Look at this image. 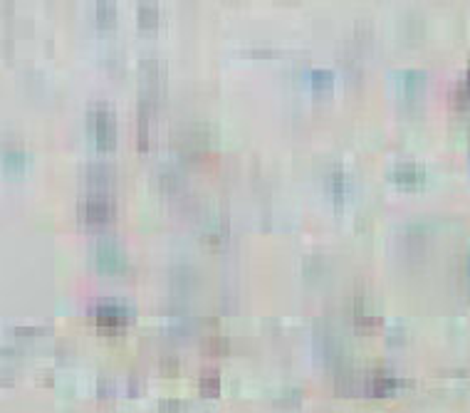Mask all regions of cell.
<instances>
[{"label":"cell","mask_w":470,"mask_h":413,"mask_svg":"<svg viewBox=\"0 0 470 413\" xmlns=\"http://www.w3.org/2000/svg\"><path fill=\"white\" fill-rule=\"evenodd\" d=\"M468 275H470V260H468Z\"/></svg>","instance_id":"cell-1"}]
</instances>
